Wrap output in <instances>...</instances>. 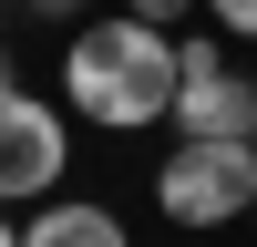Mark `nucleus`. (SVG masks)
Instances as JSON below:
<instances>
[{
    "instance_id": "1",
    "label": "nucleus",
    "mask_w": 257,
    "mask_h": 247,
    "mask_svg": "<svg viewBox=\"0 0 257 247\" xmlns=\"http://www.w3.org/2000/svg\"><path fill=\"white\" fill-rule=\"evenodd\" d=\"M62 103L103 134H144L175 103V41L155 21L113 11V21H72L62 31Z\"/></svg>"
},
{
    "instance_id": "2",
    "label": "nucleus",
    "mask_w": 257,
    "mask_h": 247,
    "mask_svg": "<svg viewBox=\"0 0 257 247\" xmlns=\"http://www.w3.org/2000/svg\"><path fill=\"white\" fill-rule=\"evenodd\" d=\"M155 206L175 226H237L257 206V134H175L155 165Z\"/></svg>"
},
{
    "instance_id": "3",
    "label": "nucleus",
    "mask_w": 257,
    "mask_h": 247,
    "mask_svg": "<svg viewBox=\"0 0 257 247\" xmlns=\"http://www.w3.org/2000/svg\"><path fill=\"white\" fill-rule=\"evenodd\" d=\"M165 124L175 134H257V82L226 62L216 31L175 41V103H165Z\"/></svg>"
},
{
    "instance_id": "4",
    "label": "nucleus",
    "mask_w": 257,
    "mask_h": 247,
    "mask_svg": "<svg viewBox=\"0 0 257 247\" xmlns=\"http://www.w3.org/2000/svg\"><path fill=\"white\" fill-rule=\"evenodd\" d=\"M62 165H72V124H62L41 93L0 82V206L52 196V185H62Z\"/></svg>"
},
{
    "instance_id": "5",
    "label": "nucleus",
    "mask_w": 257,
    "mask_h": 247,
    "mask_svg": "<svg viewBox=\"0 0 257 247\" xmlns=\"http://www.w3.org/2000/svg\"><path fill=\"white\" fill-rule=\"evenodd\" d=\"M21 247H134V237H123V216H113V206L62 196V206H41V216L21 226Z\"/></svg>"
},
{
    "instance_id": "6",
    "label": "nucleus",
    "mask_w": 257,
    "mask_h": 247,
    "mask_svg": "<svg viewBox=\"0 0 257 247\" xmlns=\"http://www.w3.org/2000/svg\"><path fill=\"white\" fill-rule=\"evenodd\" d=\"M216 31H237V41H257V0H196Z\"/></svg>"
},
{
    "instance_id": "7",
    "label": "nucleus",
    "mask_w": 257,
    "mask_h": 247,
    "mask_svg": "<svg viewBox=\"0 0 257 247\" xmlns=\"http://www.w3.org/2000/svg\"><path fill=\"white\" fill-rule=\"evenodd\" d=\"M123 11H134V21H155V31H175V21L196 11V0H123Z\"/></svg>"
},
{
    "instance_id": "8",
    "label": "nucleus",
    "mask_w": 257,
    "mask_h": 247,
    "mask_svg": "<svg viewBox=\"0 0 257 247\" xmlns=\"http://www.w3.org/2000/svg\"><path fill=\"white\" fill-rule=\"evenodd\" d=\"M31 11H41V21H82L93 0H31Z\"/></svg>"
},
{
    "instance_id": "9",
    "label": "nucleus",
    "mask_w": 257,
    "mask_h": 247,
    "mask_svg": "<svg viewBox=\"0 0 257 247\" xmlns=\"http://www.w3.org/2000/svg\"><path fill=\"white\" fill-rule=\"evenodd\" d=\"M0 82H21V72H11V41H0Z\"/></svg>"
},
{
    "instance_id": "10",
    "label": "nucleus",
    "mask_w": 257,
    "mask_h": 247,
    "mask_svg": "<svg viewBox=\"0 0 257 247\" xmlns=\"http://www.w3.org/2000/svg\"><path fill=\"white\" fill-rule=\"evenodd\" d=\"M0 247H21V226H11V216H0Z\"/></svg>"
}]
</instances>
